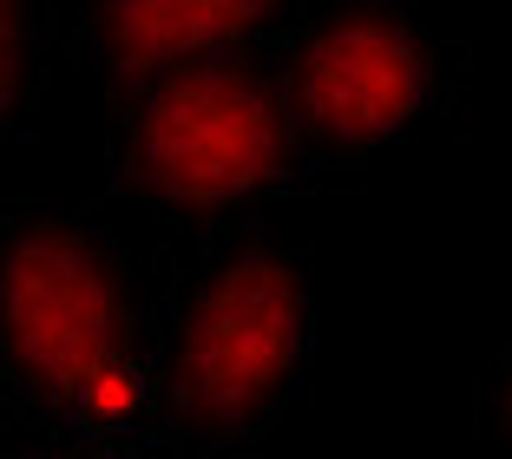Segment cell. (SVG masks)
Wrapping results in <instances>:
<instances>
[{
	"label": "cell",
	"mask_w": 512,
	"mask_h": 459,
	"mask_svg": "<svg viewBox=\"0 0 512 459\" xmlns=\"http://www.w3.org/2000/svg\"><path fill=\"white\" fill-rule=\"evenodd\" d=\"M309 158H368L440 105L447 66L401 0H309L270 53Z\"/></svg>",
	"instance_id": "277c9868"
},
{
	"label": "cell",
	"mask_w": 512,
	"mask_h": 459,
	"mask_svg": "<svg viewBox=\"0 0 512 459\" xmlns=\"http://www.w3.org/2000/svg\"><path fill=\"white\" fill-rule=\"evenodd\" d=\"M0 387L20 414L86 440L158 407L138 269L86 210L0 217Z\"/></svg>",
	"instance_id": "6da1fadb"
},
{
	"label": "cell",
	"mask_w": 512,
	"mask_h": 459,
	"mask_svg": "<svg viewBox=\"0 0 512 459\" xmlns=\"http://www.w3.org/2000/svg\"><path fill=\"white\" fill-rule=\"evenodd\" d=\"M40 46H46L40 0H0V138L27 119L33 86H40Z\"/></svg>",
	"instance_id": "8992f818"
},
{
	"label": "cell",
	"mask_w": 512,
	"mask_h": 459,
	"mask_svg": "<svg viewBox=\"0 0 512 459\" xmlns=\"http://www.w3.org/2000/svg\"><path fill=\"white\" fill-rule=\"evenodd\" d=\"M316 355L309 263L283 237H230L178 276L151 328V387L204 453L250 446L296 407Z\"/></svg>",
	"instance_id": "7a4b0ae2"
},
{
	"label": "cell",
	"mask_w": 512,
	"mask_h": 459,
	"mask_svg": "<svg viewBox=\"0 0 512 459\" xmlns=\"http://www.w3.org/2000/svg\"><path fill=\"white\" fill-rule=\"evenodd\" d=\"M7 459H125V453L92 446V440H60V446H27V453H7Z\"/></svg>",
	"instance_id": "ba28073f"
},
{
	"label": "cell",
	"mask_w": 512,
	"mask_h": 459,
	"mask_svg": "<svg viewBox=\"0 0 512 459\" xmlns=\"http://www.w3.org/2000/svg\"><path fill=\"white\" fill-rule=\"evenodd\" d=\"M309 171L316 158L302 151L276 66L256 46L165 66L119 92L112 178L165 223L230 217Z\"/></svg>",
	"instance_id": "3957f363"
},
{
	"label": "cell",
	"mask_w": 512,
	"mask_h": 459,
	"mask_svg": "<svg viewBox=\"0 0 512 459\" xmlns=\"http://www.w3.org/2000/svg\"><path fill=\"white\" fill-rule=\"evenodd\" d=\"M486 420H493V433L506 440V453H512V335H506V348L493 355V368H486Z\"/></svg>",
	"instance_id": "52a82bcc"
},
{
	"label": "cell",
	"mask_w": 512,
	"mask_h": 459,
	"mask_svg": "<svg viewBox=\"0 0 512 459\" xmlns=\"http://www.w3.org/2000/svg\"><path fill=\"white\" fill-rule=\"evenodd\" d=\"M289 0H86L79 7V60L106 86H138L165 66L250 46Z\"/></svg>",
	"instance_id": "5b68a950"
}]
</instances>
